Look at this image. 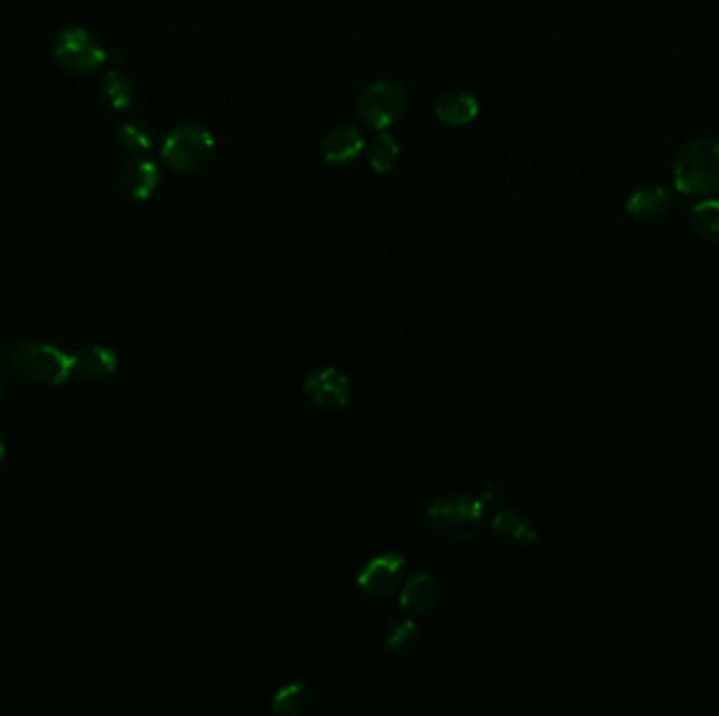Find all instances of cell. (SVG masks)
I'll list each match as a JSON object with an SVG mask.
<instances>
[{"instance_id":"obj_1","label":"cell","mask_w":719,"mask_h":716,"mask_svg":"<svg viewBox=\"0 0 719 716\" xmlns=\"http://www.w3.org/2000/svg\"><path fill=\"white\" fill-rule=\"evenodd\" d=\"M0 372L34 387H58L70 378V356L60 347L23 340L0 349Z\"/></svg>"},{"instance_id":"obj_2","label":"cell","mask_w":719,"mask_h":716,"mask_svg":"<svg viewBox=\"0 0 719 716\" xmlns=\"http://www.w3.org/2000/svg\"><path fill=\"white\" fill-rule=\"evenodd\" d=\"M674 185L688 198H713L719 194V141L692 140L674 158Z\"/></svg>"},{"instance_id":"obj_3","label":"cell","mask_w":719,"mask_h":716,"mask_svg":"<svg viewBox=\"0 0 719 716\" xmlns=\"http://www.w3.org/2000/svg\"><path fill=\"white\" fill-rule=\"evenodd\" d=\"M484 500L482 498L459 497H439L432 500L425 509V525L432 534L453 540V542H463L478 536L482 525H484Z\"/></svg>"},{"instance_id":"obj_4","label":"cell","mask_w":719,"mask_h":716,"mask_svg":"<svg viewBox=\"0 0 719 716\" xmlns=\"http://www.w3.org/2000/svg\"><path fill=\"white\" fill-rule=\"evenodd\" d=\"M217 154L213 135L199 124H181L173 129L160 147L162 162L180 175H196L211 166Z\"/></svg>"},{"instance_id":"obj_5","label":"cell","mask_w":719,"mask_h":716,"mask_svg":"<svg viewBox=\"0 0 719 716\" xmlns=\"http://www.w3.org/2000/svg\"><path fill=\"white\" fill-rule=\"evenodd\" d=\"M408 93L394 80H377L371 82L358 98V116L371 129L385 131L396 124L406 112Z\"/></svg>"},{"instance_id":"obj_6","label":"cell","mask_w":719,"mask_h":716,"mask_svg":"<svg viewBox=\"0 0 719 716\" xmlns=\"http://www.w3.org/2000/svg\"><path fill=\"white\" fill-rule=\"evenodd\" d=\"M53 58L65 72L84 76L103 65V61L108 60V53L101 47L100 40L95 39L89 30L68 28L55 39Z\"/></svg>"},{"instance_id":"obj_7","label":"cell","mask_w":719,"mask_h":716,"mask_svg":"<svg viewBox=\"0 0 719 716\" xmlns=\"http://www.w3.org/2000/svg\"><path fill=\"white\" fill-rule=\"evenodd\" d=\"M404 576H406V559L398 553H383L366 561V565L356 576V586L366 597L385 599L398 591Z\"/></svg>"},{"instance_id":"obj_8","label":"cell","mask_w":719,"mask_h":716,"mask_svg":"<svg viewBox=\"0 0 719 716\" xmlns=\"http://www.w3.org/2000/svg\"><path fill=\"white\" fill-rule=\"evenodd\" d=\"M303 393L318 410L337 412L352 398V382L337 368H316L303 380Z\"/></svg>"},{"instance_id":"obj_9","label":"cell","mask_w":719,"mask_h":716,"mask_svg":"<svg viewBox=\"0 0 719 716\" xmlns=\"http://www.w3.org/2000/svg\"><path fill=\"white\" fill-rule=\"evenodd\" d=\"M676 204L674 192L662 183H646L636 187L625 202V211L629 217L641 223H655L671 213Z\"/></svg>"},{"instance_id":"obj_10","label":"cell","mask_w":719,"mask_h":716,"mask_svg":"<svg viewBox=\"0 0 719 716\" xmlns=\"http://www.w3.org/2000/svg\"><path fill=\"white\" fill-rule=\"evenodd\" d=\"M442 589L439 582L427 572L408 577L399 593V610L408 616H429L438 607Z\"/></svg>"},{"instance_id":"obj_11","label":"cell","mask_w":719,"mask_h":716,"mask_svg":"<svg viewBox=\"0 0 719 716\" xmlns=\"http://www.w3.org/2000/svg\"><path fill=\"white\" fill-rule=\"evenodd\" d=\"M119 185L131 200L152 198L160 185L159 166L152 160L135 156L120 168Z\"/></svg>"},{"instance_id":"obj_12","label":"cell","mask_w":719,"mask_h":716,"mask_svg":"<svg viewBox=\"0 0 719 716\" xmlns=\"http://www.w3.org/2000/svg\"><path fill=\"white\" fill-rule=\"evenodd\" d=\"M119 358L103 345H91L70 356V377L79 380H103L114 375Z\"/></svg>"},{"instance_id":"obj_13","label":"cell","mask_w":719,"mask_h":716,"mask_svg":"<svg viewBox=\"0 0 719 716\" xmlns=\"http://www.w3.org/2000/svg\"><path fill=\"white\" fill-rule=\"evenodd\" d=\"M490 528H493V534L499 538L503 544L514 546V549H530L539 540L535 523L516 509L499 511L493 519Z\"/></svg>"},{"instance_id":"obj_14","label":"cell","mask_w":719,"mask_h":716,"mask_svg":"<svg viewBox=\"0 0 719 716\" xmlns=\"http://www.w3.org/2000/svg\"><path fill=\"white\" fill-rule=\"evenodd\" d=\"M362 150H364L362 133L352 124H345V126H337V129L328 131L324 135V140H322V145H320L322 160L328 162V164H335V166L358 158Z\"/></svg>"},{"instance_id":"obj_15","label":"cell","mask_w":719,"mask_h":716,"mask_svg":"<svg viewBox=\"0 0 719 716\" xmlns=\"http://www.w3.org/2000/svg\"><path fill=\"white\" fill-rule=\"evenodd\" d=\"M436 119L446 126H467L478 119L479 103L465 91L446 93L436 101Z\"/></svg>"},{"instance_id":"obj_16","label":"cell","mask_w":719,"mask_h":716,"mask_svg":"<svg viewBox=\"0 0 719 716\" xmlns=\"http://www.w3.org/2000/svg\"><path fill=\"white\" fill-rule=\"evenodd\" d=\"M419 643V628L411 617L392 614L385 626V647L396 656H408Z\"/></svg>"},{"instance_id":"obj_17","label":"cell","mask_w":719,"mask_h":716,"mask_svg":"<svg viewBox=\"0 0 719 716\" xmlns=\"http://www.w3.org/2000/svg\"><path fill=\"white\" fill-rule=\"evenodd\" d=\"M688 221L700 238L719 244V200L700 198L688 208Z\"/></svg>"},{"instance_id":"obj_18","label":"cell","mask_w":719,"mask_h":716,"mask_svg":"<svg viewBox=\"0 0 719 716\" xmlns=\"http://www.w3.org/2000/svg\"><path fill=\"white\" fill-rule=\"evenodd\" d=\"M312 694L303 681H291L282 685L272 699V710L279 715H303L310 708Z\"/></svg>"},{"instance_id":"obj_19","label":"cell","mask_w":719,"mask_h":716,"mask_svg":"<svg viewBox=\"0 0 719 716\" xmlns=\"http://www.w3.org/2000/svg\"><path fill=\"white\" fill-rule=\"evenodd\" d=\"M100 93L103 101L114 108V110H124L131 105L133 101V95H135V89H133V82L126 79L124 74H120L117 70L103 74L100 84Z\"/></svg>"},{"instance_id":"obj_20","label":"cell","mask_w":719,"mask_h":716,"mask_svg":"<svg viewBox=\"0 0 719 716\" xmlns=\"http://www.w3.org/2000/svg\"><path fill=\"white\" fill-rule=\"evenodd\" d=\"M398 154V143L387 133H379L375 140L371 141L368 160H371V166H373L375 173H381V175L392 173L396 168Z\"/></svg>"},{"instance_id":"obj_21","label":"cell","mask_w":719,"mask_h":716,"mask_svg":"<svg viewBox=\"0 0 719 716\" xmlns=\"http://www.w3.org/2000/svg\"><path fill=\"white\" fill-rule=\"evenodd\" d=\"M117 137H119L120 145L133 154H143L152 147V131L141 120H129V122L120 124Z\"/></svg>"},{"instance_id":"obj_22","label":"cell","mask_w":719,"mask_h":716,"mask_svg":"<svg viewBox=\"0 0 719 716\" xmlns=\"http://www.w3.org/2000/svg\"><path fill=\"white\" fill-rule=\"evenodd\" d=\"M2 458H4V439L0 436V462H2Z\"/></svg>"}]
</instances>
